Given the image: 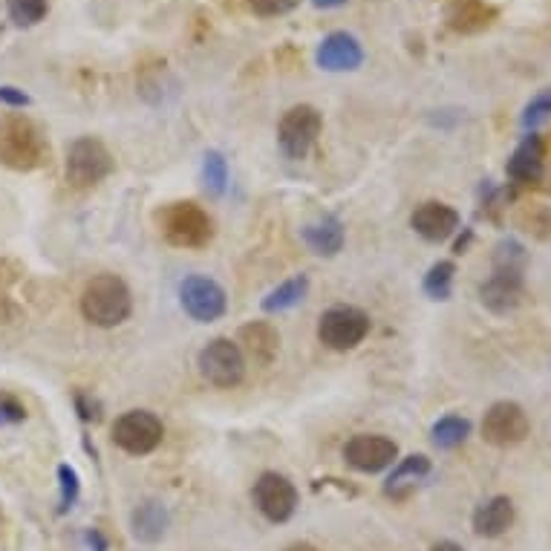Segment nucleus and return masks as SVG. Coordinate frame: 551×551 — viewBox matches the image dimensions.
Returning a JSON list of instances; mask_svg holds the SVG:
<instances>
[{"label": "nucleus", "instance_id": "nucleus-11", "mask_svg": "<svg viewBox=\"0 0 551 551\" xmlns=\"http://www.w3.org/2000/svg\"><path fill=\"white\" fill-rule=\"evenodd\" d=\"M254 505L269 523H289L298 511V488L289 476L266 471L254 482Z\"/></svg>", "mask_w": 551, "mask_h": 551}, {"label": "nucleus", "instance_id": "nucleus-14", "mask_svg": "<svg viewBox=\"0 0 551 551\" xmlns=\"http://www.w3.org/2000/svg\"><path fill=\"white\" fill-rule=\"evenodd\" d=\"M410 228L427 243H445L459 231V214L445 202L427 200L410 214Z\"/></svg>", "mask_w": 551, "mask_h": 551}, {"label": "nucleus", "instance_id": "nucleus-28", "mask_svg": "<svg viewBox=\"0 0 551 551\" xmlns=\"http://www.w3.org/2000/svg\"><path fill=\"white\" fill-rule=\"evenodd\" d=\"M549 116H551V87L549 90H543V93H537L534 99L528 101L520 122H523V127H526L528 133H534V130L543 125V122H549Z\"/></svg>", "mask_w": 551, "mask_h": 551}, {"label": "nucleus", "instance_id": "nucleus-2", "mask_svg": "<svg viewBox=\"0 0 551 551\" xmlns=\"http://www.w3.org/2000/svg\"><path fill=\"white\" fill-rule=\"evenodd\" d=\"M47 139L26 116H6L0 125V162L12 171H35L47 162Z\"/></svg>", "mask_w": 551, "mask_h": 551}, {"label": "nucleus", "instance_id": "nucleus-24", "mask_svg": "<svg viewBox=\"0 0 551 551\" xmlns=\"http://www.w3.org/2000/svg\"><path fill=\"white\" fill-rule=\"evenodd\" d=\"M430 436H433V445H436V448L453 451V448H459V445L471 436V422H468L465 416H442V419L433 425Z\"/></svg>", "mask_w": 551, "mask_h": 551}, {"label": "nucleus", "instance_id": "nucleus-10", "mask_svg": "<svg viewBox=\"0 0 551 551\" xmlns=\"http://www.w3.org/2000/svg\"><path fill=\"white\" fill-rule=\"evenodd\" d=\"M179 303L197 324H214L226 315V289L205 275H191L179 283Z\"/></svg>", "mask_w": 551, "mask_h": 551}, {"label": "nucleus", "instance_id": "nucleus-1", "mask_svg": "<svg viewBox=\"0 0 551 551\" xmlns=\"http://www.w3.org/2000/svg\"><path fill=\"white\" fill-rule=\"evenodd\" d=\"M133 312V295L119 275H96L81 292V315L93 326L113 329Z\"/></svg>", "mask_w": 551, "mask_h": 551}, {"label": "nucleus", "instance_id": "nucleus-35", "mask_svg": "<svg viewBox=\"0 0 551 551\" xmlns=\"http://www.w3.org/2000/svg\"><path fill=\"white\" fill-rule=\"evenodd\" d=\"M84 546H87V551H107V540H104L101 531L90 528V531L84 534Z\"/></svg>", "mask_w": 551, "mask_h": 551}, {"label": "nucleus", "instance_id": "nucleus-38", "mask_svg": "<svg viewBox=\"0 0 551 551\" xmlns=\"http://www.w3.org/2000/svg\"><path fill=\"white\" fill-rule=\"evenodd\" d=\"M283 551H321L318 546H312V543H292V546H286Z\"/></svg>", "mask_w": 551, "mask_h": 551}, {"label": "nucleus", "instance_id": "nucleus-8", "mask_svg": "<svg viewBox=\"0 0 551 551\" xmlns=\"http://www.w3.org/2000/svg\"><path fill=\"white\" fill-rule=\"evenodd\" d=\"M321 127H324V116L312 104H298V107L286 110L280 125H277L280 151L286 153L289 159H303L306 153L312 151L315 139L321 136Z\"/></svg>", "mask_w": 551, "mask_h": 551}, {"label": "nucleus", "instance_id": "nucleus-9", "mask_svg": "<svg viewBox=\"0 0 551 551\" xmlns=\"http://www.w3.org/2000/svg\"><path fill=\"white\" fill-rule=\"evenodd\" d=\"M482 439L494 448H514L526 442L531 422L528 413L517 401H494L482 416Z\"/></svg>", "mask_w": 551, "mask_h": 551}, {"label": "nucleus", "instance_id": "nucleus-16", "mask_svg": "<svg viewBox=\"0 0 551 551\" xmlns=\"http://www.w3.org/2000/svg\"><path fill=\"white\" fill-rule=\"evenodd\" d=\"M237 347L243 350L246 361H254L257 367H269L280 350V335L269 321H251V324L240 326Z\"/></svg>", "mask_w": 551, "mask_h": 551}, {"label": "nucleus", "instance_id": "nucleus-18", "mask_svg": "<svg viewBox=\"0 0 551 551\" xmlns=\"http://www.w3.org/2000/svg\"><path fill=\"white\" fill-rule=\"evenodd\" d=\"M494 18L497 9L488 6L485 0H451L445 9V21L459 35H476L494 24Z\"/></svg>", "mask_w": 551, "mask_h": 551}, {"label": "nucleus", "instance_id": "nucleus-29", "mask_svg": "<svg viewBox=\"0 0 551 551\" xmlns=\"http://www.w3.org/2000/svg\"><path fill=\"white\" fill-rule=\"evenodd\" d=\"M494 269H526V249L517 240H502L494 251Z\"/></svg>", "mask_w": 551, "mask_h": 551}, {"label": "nucleus", "instance_id": "nucleus-15", "mask_svg": "<svg viewBox=\"0 0 551 551\" xmlns=\"http://www.w3.org/2000/svg\"><path fill=\"white\" fill-rule=\"evenodd\" d=\"M364 64V50L350 32H332L318 47V67L326 73H350Z\"/></svg>", "mask_w": 551, "mask_h": 551}, {"label": "nucleus", "instance_id": "nucleus-27", "mask_svg": "<svg viewBox=\"0 0 551 551\" xmlns=\"http://www.w3.org/2000/svg\"><path fill=\"white\" fill-rule=\"evenodd\" d=\"M50 12V0H9V18L18 26L41 24Z\"/></svg>", "mask_w": 551, "mask_h": 551}, {"label": "nucleus", "instance_id": "nucleus-13", "mask_svg": "<svg viewBox=\"0 0 551 551\" xmlns=\"http://www.w3.org/2000/svg\"><path fill=\"white\" fill-rule=\"evenodd\" d=\"M523 292L526 286L520 269H494V275L479 286V301L494 315H508L520 306Z\"/></svg>", "mask_w": 551, "mask_h": 551}, {"label": "nucleus", "instance_id": "nucleus-20", "mask_svg": "<svg viewBox=\"0 0 551 551\" xmlns=\"http://www.w3.org/2000/svg\"><path fill=\"white\" fill-rule=\"evenodd\" d=\"M168 508L162 502L148 500L142 502L133 514H130V528H133V537L139 543H159L168 531Z\"/></svg>", "mask_w": 551, "mask_h": 551}, {"label": "nucleus", "instance_id": "nucleus-7", "mask_svg": "<svg viewBox=\"0 0 551 551\" xmlns=\"http://www.w3.org/2000/svg\"><path fill=\"white\" fill-rule=\"evenodd\" d=\"M165 427L151 410H127L113 425V445L130 456H148L162 445Z\"/></svg>", "mask_w": 551, "mask_h": 551}, {"label": "nucleus", "instance_id": "nucleus-32", "mask_svg": "<svg viewBox=\"0 0 551 551\" xmlns=\"http://www.w3.org/2000/svg\"><path fill=\"white\" fill-rule=\"evenodd\" d=\"M24 419H26V410L21 401L12 399V396H0V422L18 425V422H24Z\"/></svg>", "mask_w": 551, "mask_h": 551}, {"label": "nucleus", "instance_id": "nucleus-22", "mask_svg": "<svg viewBox=\"0 0 551 551\" xmlns=\"http://www.w3.org/2000/svg\"><path fill=\"white\" fill-rule=\"evenodd\" d=\"M430 474V459L422 453H413V456H404L399 465L393 468V474L387 476L384 482V494L387 497H407V491L422 482Z\"/></svg>", "mask_w": 551, "mask_h": 551}, {"label": "nucleus", "instance_id": "nucleus-26", "mask_svg": "<svg viewBox=\"0 0 551 551\" xmlns=\"http://www.w3.org/2000/svg\"><path fill=\"white\" fill-rule=\"evenodd\" d=\"M202 182L208 194L223 197L228 188V162L220 151H208L202 156Z\"/></svg>", "mask_w": 551, "mask_h": 551}, {"label": "nucleus", "instance_id": "nucleus-5", "mask_svg": "<svg viewBox=\"0 0 551 551\" xmlns=\"http://www.w3.org/2000/svg\"><path fill=\"white\" fill-rule=\"evenodd\" d=\"M197 367H200V376L208 384L231 390L246 378V355L237 347V341L214 338L211 344H205L200 350Z\"/></svg>", "mask_w": 551, "mask_h": 551}, {"label": "nucleus", "instance_id": "nucleus-12", "mask_svg": "<svg viewBox=\"0 0 551 551\" xmlns=\"http://www.w3.org/2000/svg\"><path fill=\"white\" fill-rule=\"evenodd\" d=\"M344 459L361 474H378L399 459V445L381 433H358L347 442Z\"/></svg>", "mask_w": 551, "mask_h": 551}, {"label": "nucleus", "instance_id": "nucleus-34", "mask_svg": "<svg viewBox=\"0 0 551 551\" xmlns=\"http://www.w3.org/2000/svg\"><path fill=\"white\" fill-rule=\"evenodd\" d=\"M0 104L6 107H26L29 104V96L18 87H0Z\"/></svg>", "mask_w": 551, "mask_h": 551}, {"label": "nucleus", "instance_id": "nucleus-30", "mask_svg": "<svg viewBox=\"0 0 551 551\" xmlns=\"http://www.w3.org/2000/svg\"><path fill=\"white\" fill-rule=\"evenodd\" d=\"M58 482H61V505L58 511H70L78 500V491H81V482L73 465H58Z\"/></svg>", "mask_w": 551, "mask_h": 551}, {"label": "nucleus", "instance_id": "nucleus-4", "mask_svg": "<svg viewBox=\"0 0 551 551\" xmlns=\"http://www.w3.org/2000/svg\"><path fill=\"white\" fill-rule=\"evenodd\" d=\"M370 335V315L358 306H332L318 321L321 344L335 352L355 350Z\"/></svg>", "mask_w": 551, "mask_h": 551}, {"label": "nucleus", "instance_id": "nucleus-21", "mask_svg": "<svg viewBox=\"0 0 551 551\" xmlns=\"http://www.w3.org/2000/svg\"><path fill=\"white\" fill-rule=\"evenodd\" d=\"M301 237L309 251H315L318 257H335L344 249V226L338 217H321V220L303 226Z\"/></svg>", "mask_w": 551, "mask_h": 551}, {"label": "nucleus", "instance_id": "nucleus-6", "mask_svg": "<svg viewBox=\"0 0 551 551\" xmlns=\"http://www.w3.org/2000/svg\"><path fill=\"white\" fill-rule=\"evenodd\" d=\"M113 174V156L96 136H81L67 151V182L73 188H93Z\"/></svg>", "mask_w": 551, "mask_h": 551}, {"label": "nucleus", "instance_id": "nucleus-19", "mask_svg": "<svg viewBox=\"0 0 551 551\" xmlns=\"http://www.w3.org/2000/svg\"><path fill=\"white\" fill-rule=\"evenodd\" d=\"M514 502L508 497H491L474 511V531L479 537H502L508 528L514 526Z\"/></svg>", "mask_w": 551, "mask_h": 551}, {"label": "nucleus", "instance_id": "nucleus-33", "mask_svg": "<svg viewBox=\"0 0 551 551\" xmlns=\"http://www.w3.org/2000/svg\"><path fill=\"white\" fill-rule=\"evenodd\" d=\"M76 410L84 422H99L101 419V404L93 396H87V393H78L76 396Z\"/></svg>", "mask_w": 551, "mask_h": 551}, {"label": "nucleus", "instance_id": "nucleus-23", "mask_svg": "<svg viewBox=\"0 0 551 551\" xmlns=\"http://www.w3.org/2000/svg\"><path fill=\"white\" fill-rule=\"evenodd\" d=\"M306 292H309V277H289V280H283L277 289H272V292L263 298V312H272V315H275V312H289V309H295V306L306 298Z\"/></svg>", "mask_w": 551, "mask_h": 551}, {"label": "nucleus", "instance_id": "nucleus-31", "mask_svg": "<svg viewBox=\"0 0 551 551\" xmlns=\"http://www.w3.org/2000/svg\"><path fill=\"white\" fill-rule=\"evenodd\" d=\"M301 0H249L251 12L260 15V18H277V15H286L298 6Z\"/></svg>", "mask_w": 551, "mask_h": 551}, {"label": "nucleus", "instance_id": "nucleus-25", "mask_svg": "<svg viewBox=\"0 0 551 551\" xmlns=\"http://www.w3.org/2000/svg\"><path fill=\"white\" fill-rule=\"evenodd\" d=\"M453 275H456V266H453L451 260L433 263L430 272L425 275V283H422L427 298H430V301H448L453 289Z\"/></svg>", "mask_w": 551, "mask_h": 551}, {"label": "nucleus", "instance_id": "nucleus-36", "mask_svg": "<svg viewBox=\"0 0 551 551\" xmlns=\"http://www.w3.org/2000/svg\"><path fill=\"white\" fill-rule=\"evenodd\" d=\"M430 551H465L459 543H453V540H439V543H433V549Z\"/></svg>", "mask_w": 551, "mask_h": 551}, {"label": "nucleus", "instance_id": "nucleus-3", "mask_svg": "<svg viewBox=\"0 0 551 551\" xmlns=\"http://www.w3.org/2000/svg\"><path fill=\"white\" fill-rule=\"evenodd\" d=\"M162 237L176 249H205L214 237V220L197 202H171L156 214Z\"/></svg>", "mask_w": 551, "mask_h": 551}, {"label": "nucleus", "instance_id": "nucleus-37", "mask_svg": "<svg viewBox=\"0 0 551 551\" xmlns=\"http://www.w3.org/2000/svg\"><path fill=\"white\" fill-rule=\"evenodd\" d=\"M347 0H312V6H318V9H338V6H344Z\"/></svg>", "mask_w": 551, "mask_h": 551}, {"label": "nucleus", "instance_id": "nucleus-17", "mask_svg": "<svg viewBox=\"0 0 551 551\" xmlns=\"http://www.w3.org/2000/svg\"><path fill=\"white\" fill-rule=\"evenodd\" d=\"M543 165H546V145L537 133H526L523 142L514 148L511 159H508V176L514 182L523 185H534L543 179Z\"/></svg>", "mask_w": 551, "mask_h": 551}]
</instances>
